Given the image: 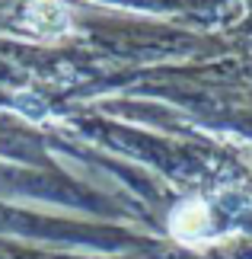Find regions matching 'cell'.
<instances>
[{"mask_svg": "<svg viewBox=\"0 0 252 259\" xmlns=\"http://www.w3.org/2000/svg\"><path fill=\"white\" fill-rule=\"evenodd\" d=\"M29 26L35 29L42 38H55L70 29L67 7L61 0H32L29 4Z\"/></svg>", "mask_w": 252, "mask_h": 259, "instance_id": "cell-1", "label": "cell"}, {"mask_svg": "<svg viewBox=\"0 0 252 259\" xmlns=\"http://www.w3.org/2000/svg\"><path fill=\"white\" fill-rule=\"evenodd\" d=\"M169 231L179 240H195V237H201L208 231V205L198 202V198L182 202L173 211V218H169Z\"/></svg>", "mask_w": 252, "mask_h": 259, "instance_id": "cell-2", "label": "cell"}]
</instances>
